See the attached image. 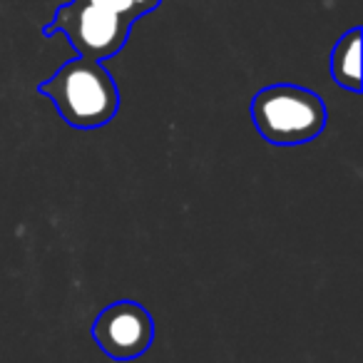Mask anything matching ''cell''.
Returning <instances> with one entry per match:
<instances>
[{
  "label": "cell",
  "instance_id": "cell-6",
  "mask_svg": "<svg viewBox=\"0 0 363 363\" xmlns=\"http://www.w3.org/2000/svg\"><path fill=\"white\" fill-rule=\"evenodd\" d=\"M82 3H92V6L105 8V11L117 13V16L135 23V21H140L142 16L155 11L162 0H82Z\"/></svg>",
  "mask_w": 363,
  "mask_h": 363
},
{
  "label": "cell",
  "instance_id": "cell-4",
  "mask_svg": "<svg viewBox=\"0 0 363 363\" xmlns=\"http://www.w3.org/2000/svg\"><path fill=\"white\" fill-rule=\"evenodd\" d=\"M92 338L105 356L115 361H132L150 351L155 343V321L142 303L122 298L97 313Z\"/></svg>",
  "mask_w": 363,
  "mask_h": 363
},
{
  "label": "cell",
  "instance_id": "cell-5",
  "mask_svg": "<svg viewBox=\"0 0 363 363\" xmlns=\"http://www.w3.org/2000/svg\"><path fill=\"white\" fill-rule=\"evenodd\" d=\"M331 77L348 92H361V28L338 38L331 52Z\"/></svg>",
  "mask_w": 363,
  "mask_h": 363
},
{
  "label": "cell",
  "instance_id": "cell-3",
  "mask_svg": "<svg viewBox=\"0 0 363 363\" xmlns=\"http://www.w3.org/2000/svg\"><path fill=\"white\" fill-rule=\"evenodd\" d=\"M135 23L127 18L97 8L92 3L72 0L67 6H60L52 21L43 28L45 35H65L75 48L77 57L105 62L115 57L125 48L130 30Z\"/></svg>",
  "mask_w": 363,
  "mask_h": 363
},
{
  "label": "cell",
  "instance_id": "cell-1",
  "mask_svg": "<svg viewBox=\"0 0 363 363\" xmlns=\"http://www.w3.org/2000/svg\"><path fill=\"white\" fill-rule=\"evenodd\" d=\"M38 92L52 100L57 115L75 130H100L115 120L120 110V90L102 62L75 57L57 67Z\"/></svg>",
  "mask_w": 363,
  "mask_h": 363
},
{
  "label": "cell",
  "instance_id": "cell-2",
  "mask_svg": "<svg viewBox=\"0 0 363 363\" xmlns=\"http://www.w3.org/2000/svg\"><path fill=\"white\" fill-rule=\"evenodd\" d=\"M257 132L272 145L294 147L316 140L328 122L326 102L313 90L291 82L262 87L252 97Z\"/></svg>",
  "mask_w": 363,
  "mask_h": 363
}]
</instances>
